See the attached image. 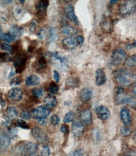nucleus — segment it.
Segmentation results:
<instances>
[{
	"label": "nucleus",
	"mask_w": 136,
	"mask_h": 156,
	"mask_svg": "<svg viewBox=\"0 0 136 156\" xmlns=\"http://www.w3.org/2000/svg\"><path fill=\"white\" fill-rule=\"evenodd\" d=\"M48 3H49V2L48 1H45V0H42V1H40L38 3V4L36 6V8L37 10V13L39 15H45Z\"/></svg>",
	"instance_id": "nucleus-20"
},
{
	"label": "nucleus",
	"mask_w": 136,
	"mask_h": 156,
	"mask_svg": "<svg viewBox=\"0 0 136 156\" xmlns=\"http://www.w3.org/2000/svg\"><path fill=\"white\" fill-rule=\"evenodd\" d=\"M53 78L55 81L56 82V83H58L60 81V74L59 73H58L57 71H54V73H53Z\"/></svg>",
	"instance_id": "nucleus-46"
},
{
	"label": "nucleus",
	"mask_w": 136,
	"mask_h": 156,
	"mask_svg": "<svg viewBox=\"0 0 136 156\" xmlns=\"http://www.w3.org/2000/svg\"><path fill=\"white\" fill-rule=\"evenodd\" d=\"M76 37V41H77L78 44L80 45H82L83 43V41H84L83 37H82V36H80V35L76 36V37Z\"/></svg>",
	"instance_id": "nucleus-48"
},
{
	"label": "nucleus",
	"mask_w": 136,
	"mask_h": 156,
	"mask_svg": "<svg viewBox=\"0 0 136 156\" xmlns=\"http://www.w3.org/2000/svg\"><path fill=\"white\" fill-rule=\"evenodd\" d=\"M38 146L33 142H27L19 144L15 148V152L22 156H31L35 154Z\"/></svg>",
	"instance_id": "nucleus-2"
},
{
	"label": "nucleus",
	"mask_w": 136,
	"mask_h": 156,
	"mask_svg": "<svg viewBox=\"0 0 136 156\" xmlns=\"http://www.w3.org/2000/svg\"><path fill=\"white\" fill-rule=\"evenodd\" d=\"M1 48L3 51H8V52H10L12 51V46L9 45L8 44L6 43H3L1 45Z\"/></svg>",
	"instance_id": "nucleus-41"
},
{
	"label": "nucleus",
	"mask_w": 136,
	"mask_h": 156,
	"mask_svg": "<svg viewBox=\"0 0 136 156\" xmlns=\"http://www.w3.org/2000/svg\"><path fill=\"white\" fill-rule=\"evenodd\" d=\"M124 92V88L123 87L120 86H119L117 88V95H121V94H122Z\"/></svg>",
	"instance_id": "nucleus-49"
},
{
	"label": "nucleus",
	"mask_w": 136,
	"mask_h": 156,
	"mask_svg": "<svg viewBox=\"0 0 136 156\" xmlns=\"http://www.w3.org/2000/svg\"><path fill=\"white\" fill-rule=\"evenodd\" d=\"M6 115L9 119L13 120L16 119L18 115V111L15 107L9 106L6 110Z\"/></svg>",
	"instance_id": "nucleus-29"
},
{
	"label": "nucleus",
	"mask_w": 136,
	"mask_h": 156,
	"mask_svg": "<svg viewBox=\"0 0 136 156\" xmlns=\"http://www.w3.org/2000/svg\"><path fill=\"white\" fill-rule=\"evenodd\" d=\"M107 78L103 69H98L95 72V83L99 86H102L106 82Z\"/></svg>",
	"instance_id": "nucleus-18"
},
{
	"label": "nucleus",
	"mask_w": 136,
	"mask_h": 156,
	"mask_svg": "<svg viewBox=\"0 0 136 156\" xmlns=\"http://www.w3.org/2000/svg\"><path fill=\"white\" fill-rule=\"evenodd\" d=\"M62 44L68 49L72 50L75 48L79 44H78L76 37H69L64 38L62 41Z\"/></svg>",
	"instance_id": "nucleus-16"
},
{
	"label": "nucleus",
	"mask_w": 136,
	"mask_h": 156,
	"mask_svg": "<svg viewBox=\"0 0 136 156\" xmlns=\"http://www.w3.org/2000/svg\"><path fill=\"white\" fill-rule=\"evenodd\" d=\"M64 12L67 19H69V20H70L71 22H72L74 24L78 23L79 20H78V18L75 15L74 8L72 5H66L64 9Z\"/></svg>",
	"instance_id": "nucleus-10"
},
{
	"label": "nucleus",
	"mask_w": 136,
	"mask_h": 156,
	"mask_svg": "<svg viewBox=\"0 0 136 156\" xmlns=\"http://www.w3.org/2000/svg\"><path fill=\"white\" fill-rule=\"evenodd\" d=\"M50 110L45 106H40L35 108L32 115L35 119H46V117L50 115Z\"/></svg>",
	"instance_id": "nucleus-7"
},
{
	"label": "nucleus",
	"mask_w": 136,
	"mask_h": 156,
	"mask_svg": "<svg viewBox=\"0 0 136 156\" xmlns=\"http://www.w3.org/2000/svg\"><path fill=\"white\" fill-rule=\"evenodd\" d=\"M127 58V54L122 48H118L112 54V64L117 66L123 64Z\"/></svg>",
	"instance_id": "nucleus-6"
},
{
	"label": "nucleus",
	"mask_w": 136,
	"mask_h": 156,
	"mask_svg": "<svg viewBox=\"0 0 136 156\" xmlns=\"http://www.w3.org/2000/svg\"><path fill=\"white\" fill-rule=\"evenodd\" d=\"M9 33L11 34L15 38L20 37L23 34V30L22 27H19L16 25H12L9 28Z\"/></svg>",
	"instance_id": "nucleus-25"
},
{
	"label": "nucleus",
	"mask_w": 136,
	"mask_h": 156,
	"mask_svg": "<svg viewBox=\"0 0 136 156\" xmlns=\"http://www.w3.org/2000/svg\"><path fill=\"white\" fill-rule=\"evenodd\" d=\"M15 75V71L13 70V69H12L11 70V71H10V73H9V78H12V77H13Z\"/></svg>",
	"instance_id": "nucleus-51"
},
{
	"label": "nucleus",
	"mask_w": 136,
	"mask_h": 156,
	"mask_svg": "<svg viewBox=\"0 0 136 156\" xmlns=\"http://www.w3.org/2000/svg\"><path fill=\"white\" fill-rule=\"evenodd\" d=\"M136 63V57L135 55H132L129 57L127 59L125 60V64L129 67H135Z\"/></svg>",
	"instance_id": "nucleus-31"
},
{
	"label": "nucleus",
	"mask_w": 136,
	"mask_h": 156,
	"mask_svg": "<svg viewBox=\"0 0 136 156\" xmlns=\"http://www.w3.org/2000/svg\"><path fill=\"white\" fill-rule=\"evenodd\" d=\"M121 120L125 126H129L132 122L131 116L129 110L127 108H122L120 112Z\"/></svg>",
	"instance_id": "nucleus-15"
},
{
	"label": "nucleus",
	"mask_w": 136,
	"mask_h": 156,
	"mask_svg": "<svg viewBox=\"0 0 136 156\" xmlns=\"http://www.w3.org/2000/svg\"><path fill=\"white\" fill-rule=\"evenodd\" d=\"M46 35V32L44 30V29H41L38 31V32L37 33V37L39 39H40V40H43V39L45 38Z\"/></svg>",
	"instance_id": "nucleus-43"
},
{
	"label": "nucleus",
	"mask_w": 136,
	"mask_h": 156,
	"mask_svg": "<svg viewBox=\"0 0 136 156\" xmlns=\"http://www.w3.org/2000/svg\"><path fill=\"white\" fill-rule=\"evenodd\" d=\"M44 103H45V106H46L47 108H48V107L54 108V107H55L58 104V101L56 98L52 96H47L45 100Z\"/></svg>",
	"instance_id": "nucleus-28"
},
{
	"label": "nucleus",
	"mask_w": 136,
	"mask_h": 156,
	"mask_svg": "<svg viewBox=\"0 0 136 156\" xmlns=\"http://www.w3.org/2000/svg\"><path fill=\"white\" fill-rule=\"evenodd\" d=\"M75 119V114L73 112H69L66 113L64 116L63 122L64 123H70L73 122Z\"/></svg>",
	"instance_id": "nucleus-32"
},
{
	"label": "nucleus",
	"mask_w": 136,
	"mask_h": 156,
	"mask_svg": "<svg viewBox=\"0 0 136 156\" xmlns=\"http://www.w3.org/2000/svg\"><path fill=\"white\" fill-rule=\"evenodd\" d=\"M121 133L124 136H128L131 134L132 131L127 126H122L121 128Z\"/></svg>",
	"instance_id": "nucleus-36"
},
{
	"label": "nucleus",
	"mask_w": 136,
	"mask_h": 156,
	"mask_svg": "<svg viewBox=\"0 0 136 156\" xmlns=\"http://www.w3.org/2000/svg\"><path fill=\"white\" fill-rule=\"evenodd\" d=\"M26 63V57L25 55H19L14 62L16 72L21 73L25 69Z\"/></svg>",
	"instance_id": "nucleus-11"
},
{
	"label": "nucleus",
	"mask_w": 136,
	"mask_h": 156,
	"mask_svg": "<svg viewBox=\"0 0 136 156\" xmlns=\"http://www.w3.org/2000/svg\"><path fill=\"white\" fill-rule=\"evenodd\" d=\"M93 97V92L90 87H85L80 92V99L83 103H87L90 101Z\"/></svg>",
	"instance_id": "nucleus-12"
},
{
	"label": "nucleus",
	"mask_w": 136,
	"mask_h": 156,
	"mask_svg": "<svg viewBox=\"0 0 136 156\" xmlns=\"http://www.w3.org/2000/svg\"><path fill=\"white\" fill-rule=\"evenodd\" d=\"M60 131L62 133L66 134L69 133V127H68V126H66V125H62L60 127Z\"/></svg>",
	"instance_id": "nucleus-45"
},
{
	"label": "nucleus",
	"mask_w": 136,
	"mask_h": 156,
	"mask_svg": "<svg viewBox=\"0 0 136 156\" xmlns=\"http://www.w3.org/2000/svg\"><path fill=\"white\" fill-rule=\"evenodd\" d=\"M115 80L121 86H130L135 80V76L126 69H120L114 73Z\"/></svg>",
	"instance_id": "nucleus-1"
},
{
	"label": "nucleus",
	"mask_w": 136,
	"mask_h": 156,
	"mask_svg": "<svg viewBox=\"0 0 136 156\" xmlns=\"http://www.w3.org/2000/svg\"><path fill=\"white\" fill-rule=\"evenodd\" d=\"M20 116L22 117V119H25V120H30L31 119L32 117V115L30 114V113L28 112V111H23L20 114Z\"/></svg>",
	"instance_id": "nucleus-39"
},
{
	"label": "nucleus",
	"mask_w": 136,
	"mask_h": 156,
	"mask_svg": "<svg viewBox=\"0 0 136 156\" xmlns=\"http://www.w3.org/2000/svg\"><path fill=\"white\" fill-rule=\"evenodd\" d=\"M80 84L79 80L77 77H71L66 80V86L68 88H75Z\"/></svg>",
	"instance_id": "nucleus-27"
},
{
	"label": "nucleus",
	"mask_w": 136,
	"mask_h": 156,
	"mask_svg": "<svg viewBox=\"0 0 136 156\" xmlns=\"http://www.w3.org/2000/svg\"><path fill=\"white\" fill-rule=\"evenodd\" d=\"M25 10L20 6H16L13 9V15L16 20H22L25 16Z\"/></svg>",
	"instance_id": "nucleus-21"
},
{
	"label": "nucleus",
	"mask_w": 136,
	"mask_h": 156,
	"mask_svg": "<svg viewBox=\"0 0 136 156\" xmlns=\"http://www.w3.org/2000/svg\"><path fill=\"white\" fill-rule=\"evenodd\" d=\"M47 55L50 58L52 64L58 69L66 71L69 69V62L66 57L59 55L56 52H48Z\"/></svg>",
	"instance_id": "nucleus-3"
},
{
	"label": "nucleus",
	"mask_w": 136,
	"mask_h": 156,
	"mask_svg": "<svg viewBox=\"0 0 136 156\" xmlns=\"http://www.w3.org/2000/svg\"><path fill=\"white\" fill-rule=\"evenodd\" d=\"M65 156H73V152H72L69 153V154H67V155H65Z\"/></svg>",
	"instance_id": "nucleus-55"
},
{
	"label": "nucleus",
	"mask_w": 136,
	"mask_h": 156,
	"mask_svg": "<svg viewBox=\"0 0 136 156\" xmlns=\"http://www.w3.org/2000/svg\"><path fill=\"white\" fill-rule=\"evenodd\" d=\"M50 121V123H51L52 125H53L54 126H56V125L59 124V123L60 122V119L59 118V116H58V115H53L51 116Z\"/></svg>",
	"instance_id": "nucleus-35"
},
{
	"label": "nucleus",
	"mask_w": 136,
	"mask_h": 156,
	"mask_svg": "<svg viewBox=\"0 0 136 156\" xmlns=\"http://www.w3.org/2000/svg\"><path fill=\"white\" fill-rule=\"evenodd\" d=\"M36 28V23L35 22H33L31 25H30V32L32 34H33L35 32V30Z\"/></svg>",
	"instance_id": "nucleus-47"
},
{
	"label": "nucleus",
	"mask_w": 136,
	"mask_h": 156,
	"mask_svg": "<svg viewBox=\"0 0 136 156\" xmlns=\"http://www.w3.org/2000/svg\"><path fill=\"white\" fill-rule=\"evenodd\" d=\"M10 145V138L3 132H0V152L6 151Z\"/></svg>",
	"instance_id": "nucleus-14"
},
{
	"label": "nucleus",
	"mask_w": 136,
	"mask_h": 156,
	"mask_svg": "<svg viewBox=\"0 0 136 156\" xmlns=\"http://www.w3.org/2000/svg\"><path fill=\"white\" fill-rule=\"evenodd\" d=\"M135 89H136V87H135V86H134V90H132V93L134 94V96H135V95H136V94H135Z\"/></svg>",
	"instance_id": "nucleus-52"
},
{
	"label": "nucleus",
	"mask_w": 136,
	"mask_h": 156,
	"mask_svg": "<svg viewBox=\"0 0 136 156\" xmlns=\"http://www.w3.org/2000/svg\"><path fill=\"white\" fill-rule=\"evenodd\" d=\"M60 30L63 35L66 36L72 37L73 35H75V34H76V29L69 25H63L60 28Z\"/></svg>",
	"instance_id": "nucleus-22"
},
{
	"label": "nucleus",
	"mask_w": 136,
	"mask_h": 156,
	"mask_svg": "<svg viewBox=\"0 0 136 156\" xmlns=\"http://www.w3.org/2000/svg\"><path fill=\"white\" fill-rule=\"evenodd\" d=\"M31 156H41V155H31Z\"/></svg>",
	"instance_id": "nucleus-56"
},
{
	"label": "nucleus",
	"mask_w": 136,
	"mask_h": 156,
	"mask_svg": "<svg viewBox=\"0 0 136 156\" xmlns=\"http://www.w3.org/2000/svg\"><path fill=\"white\" fill-rule=\"evenodd\" d=\"M83 154H84L83 149H79L73 152V156H83Z\"/></svg>",
	"instance_id": "nucleus-44"
},
{
	"label": "nucleus",
	"mask_w": 136,
	"mask_h": 156,
	"mask_svg": "<svg viewBox=\"0 0 136 156\" xmlns=\"http://www.w3.org/2000/svg\"><path fill=\"white\" fill-rule=\"evenodd\" d=\"M48 91L52 94H56L58 91V86L55 83H52L48 87Z\"/></svg>",
	"instance_id": "nucleus-34"
},
{
	"label": "nucleus",
	"mask_w": 136,
	"mask_h": 156,
	"mask_svg": "<svg viewBox=\"0 0 136 156\" xmlns=\"http://www.w3.org/2000/svg\"><path fill=\"white\" fill-rule=\"evenodd\" d=\"M95 111L97 117L101 120L105 121L107 120L110 118V112L107 107L100 105L97 107Z\"/></svg>",
	"instance_id": "nucleus-8"
},
{
	"label": "nucleus",
	"mask_w": 136,
	"mask_h": 156,
	"mask_svg": "<svg viewBox=\"0 0 136 156\" xmlns=\"http://www.w3.org/2000/svg\"><path fill=\"white\" fill-rule=\"evenodd\" d=\"M58 38L57 29L55 27H52L49 30V34H48V42L49 44H53L55 42Z\"/></svg>",
	"instance_id": "nucleus-26"
},
{
	"label": "nucleus",
	"mask_w": 136,
	"mask_h": 156,
	"mask_svg": "<svg viewBox=\"0 0 136 156\" xmlns=\"http://www.w3.org/2000/svg\"><path fill=\"white\" fill-rule=\"evenodd\" d=\"M38 124L40 125H45L46 124V120L45 119H38Z\"/></svg>",
	"instance_id": "nucleus-50"
},
{
	"label": "nucleus",
	"mask_w": 136,
	"mask_h": 156,
	"mask_svg": "<svg viewBox=\"0 0 136 156\" xmlns=\"http://www.w3.org/2000/svg\"><path fill=\"white\" fill-rule=\"evenodd\" d=\"M15 37L11 34H9V32L7 34H4L2 36V37L1 38V40L5 41V42H6V44L12 43L15 40Z\"/></svg>",
	"instance_id": "nucleus-33"
},
{
	"label": "nucleus",
	"mask_w": 136,
	"mask_h": 156,
	"mask_svg": "<svg viewBox=\"0 0 136 156\" xmlns=\"http://www.w3.org/2000/svg\"><path fill=\"white\" fill-rule=\"evenodd\" d=\"M93 136L97 141H100L102 139V135L100 131L98 129H95L93 130Z\"/></svg>",
	"instance_id": "nucleus-38"
},
{
	"label": "nucleus",
	"mask_w": 136,
	"mask_h": 156,
	"mask_svg": "<svg viewBox=\"0 0 136 156\" xmlns=\"http://www.w3.org/2000/svg\"><path fill=\"white\" fill-rule=\"evenodd\" d=\"M31 134L33 137L40 144H47L49 140L48 136L46 132L42 129L38 127L33 128L31 131Z\"/></svg>",
	"instance_id": "nucleus-5"
},
{
	"label": "nucleus",
	"mask_w": 136,
	"mask_h": 156,
	"mask_svg": "<svg viewBox=\"0 0 136 156\" xmlns=\"http://www.w3.org/2000/svg\"><path fill=\"white\" fill-rule=\"evenodd\" d=\"M72 131L74 136H75V137H79L83 133V125L80 122H73L72 126Z\"/></svg>",
	"instance_id": "nucleus-17"
},
{
	"label": "nucleus",
	"mask_w": 136,
	"mask_h": 156,
	"mask_svg": "<svg viewBox=\"0 0 136 156\" xmlns=\"http://www.w3.org/2000/svg\"><path fill=\"white\" fill-rule=\"evenodd\" d=\"M42 154L43 156H49L50 154V149L48 145H44L42 150Z\"/></svg>",
	"instance_id": "nucleus-40"
},
{
	"label": "nucleus",
	"mask_w": 136,
	"mask_h": 156,
	"mask_svg": "<svg viewBox=\"0 0 136 156\" xmlns=\"http://www.w3.org/2000/svg\"><path fill=\"white\" fill-rule=\"evenodd\" d=\"M117 101L118 103L120 104H125L131 107H135V100L133 97L131 96L125 95L123 96H118V98L117 100Z\"/></svg>",
	"instance_id": "nucleus-19"
},
{
	"label": "nucleus",
	"mask_w": 136,
	"mask_h": 156,
	"mask_svg": "<svg viewBox=\"0 0 136 156\" xmlns=\"http://www.w3.org/2000/svg\"><path fill=\"white\" fill-rule=\"evenodd\" d=\"M116 3H117V1H112H112L110 2V5H114Z\"/></svg>",
	"instance_id": "nucleus-54"
},
{
	"label": "nucleus",
	"mask_w": 136,
	"mask_h": 156,
	"mask_svg": "<svg viewBox=\"0 0 136 156\" xmlns=\"http://www.w3.org/2000/svg\"><path fill=\"white\" fill-rule=\"evenodd\" d=\"M16 125L18 126H19V127L24 129H29V126H28L27 123L25 121H24L23 120H21V119L18 120L17 122H16Z\"/></svg>",
	"instance_id": "nucleus-37"
},
{
	"label": "nucleus",
	"mask_w": 136,
	"mask_h": 156,
	"mask_svg": "<svg viewBox=\"0 0 136 156\" xmlns=\"http://www.w3.org/2000/svg\"><path fill=\"white\" fill-rule=\"evenodd\" d=\"M4 34H5V33H4L2 30H0V39H1V38L2 37V36Z\"/></svg>",
	"instance_id": "nucleus-53"
},
{
	"label": "nucleus",
	"mask_w": 136,
	"mask_h": 156,
	"mask_svg": "<svg viewBox=\"0 0 136 156\" xmlns=\"http://www.w3.org/2000/svg\"><path fill=\"white\" fill-rule=\"evenodd\" d=\"M41 83L40 78L36 75H31L28 76L25 81V83L28 86H33L39 85Z\"/></svg>",
	"instance_id": "nucleus-23"
},
{
	"label": "nucleus",
	"mask_w": 136,
	"mask_h": 156,
	"mask_svg": "<svg viewBox=\"0 0 136 156\" xmlns=\"http://www.w3.org/2000/svg\"><path fill=\"white\" fill-rule=\"evenodd\" d=\"M80 119L83 123L86 125H90L92 123V114L88 110H83L80 113Z\"/></svg>",
	"instance_id": "nucleus-24"
},
{
	"label": "nucleus",
	"mask_w": 136,
	"mask_h": 156,
	"mask_svg": "<svg viewBox=\"0 0 136 156\" xmlns=\"http://www.w3.org/2000/svg\"><path fill=\"white\" fill-rule=\"evenodd\" d=\"M22 82V80L20 77H16L15 78H14V79L11 82V86H18Z\"/></svg>",
	"instance_id": "nucleus-42"
},
{
	"label": "nucleus",
	"mask_w": 136,
	"mask_h": 156,
	"mask_svg": "<svg viewBox=\"0 0 136 156\" xmlns=\"http://www.w3.org/2000/svg\"><path fill=\"white\" fill-rule=\"evenodd\" d=\"M135 1H127L124 2L119 8V13L122 16H127L133 13L135 10Z\"/></svg>",
	"instance_id": "nucleus-4"
},
{
	"label": "nucleus",
	"mask_w": 136,
	"mask_h": 156,
	"mask_svg": "<svg viewBox=\"0 0 136 156\" xmlns=\"http://www.w3.org/2000/svg\"><path fill=\"white\" fill-rule=\"evenodd\" d=\"M113 20L110 16H104L100 23L102 30L106 33H110L113 31Z\"/></svg>",
	"instance_id": "nucleus-9"
},
{
	"label": "nucleus",
	"mask_w": 136,
	"mask_h": 156,
	"mask_svg": "<svg viewBox=\"0 0 136 156\" xmlns=\"http://www.w3.org/2000/svg\"><path fill=\"white\" fill-rule=\"evenodd\" d=\"M123 156H132V155H123Z\"/></svg>",
	"instance_id": "nucleus-57"
},
{
	"label": "nucleus",
	"mask_w": 136,
	"mask_h": 156,
	"mask_svg": "<svg viewBox=\"0 0 136 156\" xmlns=\"http://www.w3.org/2000/svg\"><path fill=\"white\" fill-rule=\"evenodd\" d=\"M8 97L9 99L14 101H19L23 98V93L20 89L18 87H13L8 92Z\"/></svg>",
	"instance_id": "nucleus-13"
},
{
	"label": "nucleus",
	"mask_w": 136,
	"mask_h": 156,
	"mask_svg": "<svg viewBox=\"0 0 136 156\" xmlns=\"http://www.w3.org/2000/svg\"><path fill=\"white\" fill-rule=\"evenodd\" d=\"M33 95L36 98H41L44 95L45 91L43 87H35L33 90Z\"/></svg>",
	"instance_id": "nucleus-30"
}]
</instances>
